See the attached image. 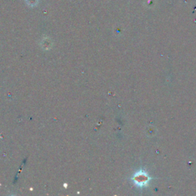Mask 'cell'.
Masks as SVG:
<instances>
[{
    "instance_id": "6da1fadb",
    "label": "cell",
    "mask_w": 196,
    "mask_h": 196,
    "mask_svg": "<svg viewBox=\"0 0 196 196\" xmlns=\"http://www.w3.org/2000/svg\"><path fill=\"white\" fill-rule=\"evenodd\" d=\"M38 3V0H27V4L30 6H36Z\"/></svg>"
}]
</instances>
